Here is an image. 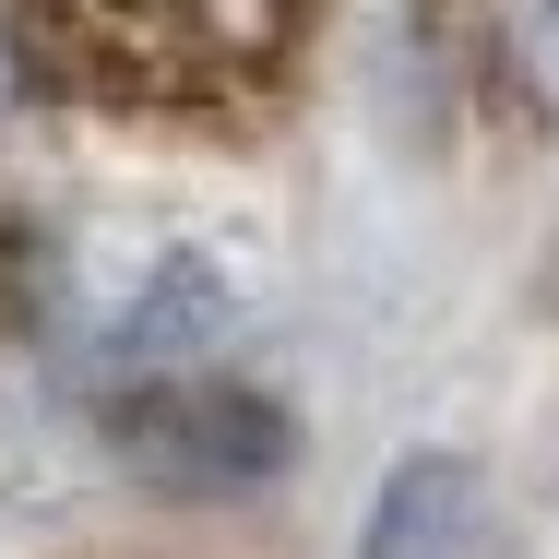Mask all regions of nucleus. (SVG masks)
<instances>
[{"label": "nucleus", "mask_w": 559, "mask_h": 559, "mask_svg": "<svg viewBox=\"0 0 559 559\" xmlns=\"http://www.w3.org/2000/svg\"><path fill=\"white\" fill-rule=\"evenodd\" d=\"M429 60L488 131H559V0H429Z\"/></svg>", "instance_id": "obj_3"}, {"label": "nucleus", "mask_w": 559, "mask_h": 559, "mask_svg": "<svg viewBox=\"0 0 559 559\" xmlns=\"http://www.w3.org/2000/svg\"><path fill=\"white\" fill-rule=\"evenodd\" d=\"M108 405L119 464L155 488V500H262L286 464H298V417L226 369H167V381H119Z\"/></svg>", "instance_id": "obj_2"}, {"label": "nucleus", "mask_w": 559, "mask_h": 559, "mask_svg": "<svg viewBox=\"0 0 559 559\" xmlns=\"http://www.w3.org/2000/svg\"><path fill=\"white\" fill-rule=\"evenodd\" d=\"M36 310H48V262H36V238L0 215V357L36 334Z\"/></svg>", "instance_id": "obj_6"}, {"label": "nucleus", "mask_w": 559, "mask_h": 559, "mask_svg": "<svg viewBox=\"0 0 559 559\" xmlns=\"http://www.w3.org/2000/svg\"><path fill=\"white\" fill-rule=\"evenodd\" d=\"M226 334H238V274L215 250H167L108 322V357H96V393L119 381H167V369H215Z\"/></svg>", "instance_id": "obj_4"}, {"label": "nucleus", "mask_w": 559, "mask_h": 559, "mask_svg": "<svg viewBox=\"0 0 559 559\" xmlns=\"http://www.w3.org/2000/svg\"><path fill=\"white\" fill-rule=\"evenodd\" d=\"M476 524H488L476 464H464V452H405V464L369 488L357 559H476Z\"/></svg>", "instance_id": "obj_5"}, {"label": "nucleus", "mask_w": 559, "mask_h": 559, "mask_svg": "<svg viewBox=\"0 0 559 559\" xmlns=\"http://www.w3.org/2000/svg\"><path fill=\"white\" fill-rule=\"evenodd\" d=\"M36 96L143 131H250L298 84L310 0H0Z\"/></svg>", "instance_id": "obj_1"}]
</instances>
